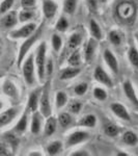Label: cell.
<instances>
[{"label":"cell","mask_w":138,"mask_h":156,"mask_svg":"<svg viewBox=\"0 0 138 156\" xmlns=\"http://www.w3.org/2000/svg\"><path fill=\"white\" fill-rule=\"evenodd\" d=\"M138 3L136 0H119L114 7V17L122 25L131 26L136 21Z\"/></svg>","instance_id":"obj_1"},{"label":"cell","mask_w":138,"mask_h":156,"mask_svg":"<svg viewBox=\"0 0 138 156\" xmlns=\"http://www.w3.org/2000/svg\"><path fill=\"white\" fill-rule=\"evenodd\" d=\"M47 44L45 42H42L39 45L36 51L34 56V64H36V74L40 81H44L46 77V62H47Z\"/></svg>","instance_id":"obj_2"},{"label":"cell","mask_w":138,"mask_h":156,"mask_svg":"<svg viewBox=\"0 0 138 156\" xmlns=\"http://www.w3.org/2000/svg\"><path fill=\"white\" fill-rule=\"evenodd\" d=\"M42 32H43V24L41 25V26L37 27L36 30L31 34V36L25 39L23 44H22L21 47H20L19 53H18V62H17L18 67H21L22 62H23V60L25 59V57L27 56L30 48H31V47L33 46L37 41H39L40 37H41Z\"/></svg>","instance_id":"obj_3"},{"label":"cell","mask_w":138,"mask_h":156,"mask_svg":"<svg viewBox=\"0 0 138 156\" xmlns=\"http://www.w3.org/2000/svg\"><path fill=\"white\" fill-rule=\"evenodd\" d=\"M22 72H23L24 81L27 85H33L36 82V64H34V55L29 54L25 57L21 65Z\"/></svg>","instance_id":"obj_4"},{"label":"cell","mask_w":138,"mask_h":156,"mask_svg":"<svg viewBox=\"0 0 138 156\" xmlns=\"http://www.w3.org/2000/svg\"><path fill=\"white\" fill-rule=\"evenodd\" d=\"M40 112L44 118H48L52 114L51 102H50V82L42 87L41 97H40Z\"/></svg>","instance_id":"obj_5"},{"label":"cell","mask_w":138,"mask_h":156,"mask_svg":"<svg viewBox=\"0 0 138 156\" xmlns=\"http://www.w3.org/2000/svg\"><path fill=\"white\" fill-rule=\"evenodd\" d=\"M36 24L32 23V22H29V23L24 24L22 27H20L18 29H15L12 31L9 32V37L12 39L15 40H19V39H26L31 36L34 31L36 30Z\"/></svg>","instance_id":"obj_6"},{"label":"cell","mask_w":138,"mask_h":156,"mask_svg":"<svg viewBox=\"0 0 138 156\" xmlns=\"http://www.w3.org/2000/svg\"><path fill=\"white\" fill-rule=\"evenodd\" d=\"M89 136H90L89 132L83 131V130H77V131L70 133V134L67 135V140H66L67 147L70 148V147H74V146L81 144V143L88 140Z\"/></svg>","instance_id":"obj_7"},{"label":"cell","mask_w":138,"mask_h":156,"mask_svg":"<svg viewBox=\"0 0 138 156\" xmlns=\"http://www.w3.org/2000/svg\"><path fill=\"white\" fill-rule=\"evenodd\" d=\"M94 78L96 81H98L99 83H101L103 85L107 87H113V81H112L111 77L108 75V73L105 71L101 66L96 67L94 71Z\"/></svg>","instance_id":"obj_8"},{"label":"cell","mask_w":138,"mask_h":156,"mask_svg":"<svg viewBox=\"0 0 138 156\" xmlns=\"http://www.w3.org/2000/svg\"><path fill=\"white\" fill-rule=\"evenodd\" d=\"M109 107L112 114H114L119 119H120L122 121H126V122L131 121V115H130L126 106L122 105V103H119V102L111 103Z\"/></svg>","instance_id":"obj_9"},{"label":"cell","mask_w":138,"mask_h":156,"mask_svg":"<svg viewBox=\"0 0 138 156\" xmlns=\"http://www.w3.org/2000/svg\"><path fill=\"white\" fill-rule=\"evenodd\" d=\"M103 58L104 62H106L107 67L110 69V71L114 74H117L119 71V62H117L116 56L112 53V51L110 49H105L103 52Z\"/></svg>","instance_id":"obj_10"},{"label":"cell","mask_w":138,"mask_h":156,"mask_svg":"<svg viewBox=\"0 0 138 156\" xmlns=\"http://www.w3.org/2000/svg\"><path fill=\"white\" fill-rule=\"evenodd\" d=\"M43 14L47 20L53 19L58 11V4L54 0H43Z\"/></svg>","instance_id":"obj_11"},{"label":"cell","mask_w":138,"mask_h":156,"mask_svg":"<svg viewBox=\"0 0 138 156\" xmlns=\"http://www.w3.org/2000/svg\"><path fill=\"white\" fill-rule=\"evenodd\" d=\"M122 90H124V94L127 97V99L132 103L133 106L138 109V97L136 92H135L134 87H133L132 82L130 80H126L122 83Z\"/></svg>","instance_id":"obj_12"},{"label":"cell","mask_w":138,"mask_h":156,"mask_svg":"<svg viewBox=\"0 0 138 156\" xmlns=\"http://www.w3.org/2000/svg\"><path fill=\"white\" fill-rule=\"evenodd\" d=\"M17 115H18V109L15 107L9 108V109L0 112V128L11 124L12 121L16 119Z\"/></svg>","instance_id":"obj_13"},{"label":"cell","mask_w":138,"mask_h":156,"mask_svg":"<svg viewBox=\"0 0 138 156\" xmlns=\"http://www.w3.org/2000/svg\"><path fill=\"white\" fill-rule=\"evenodd\" d=\"M42 89H36L30 93L27 101V110L31 112H34L39 110V103H40V97H41Z\"/></svg>","instance_id":"obj_14"},{"label":"cell","mask_w":138,"mask_h":156,"mask_svg":"<svg viewBox=\"0 0 138 156\" xmlns=\"http://www.w3.org/2000/svg\"><path fill=\"white\" fill-rule=\"evenodd\" d=\"M2 90L6 95L7 97H9L11 99L17 100L19 98V90L17 85L15 84V82H12V80L6 79L2 84Z\"/></svg>","instance_id":"obj_15"},{"label":"cell","mask_w":138,"mask_h":156,"mask_svg":"<svg viewBox=\"0 0 138 156\" xmlns=\"http://www.w3.org/2000/svg\"><path fill=\"white\" fill-rule=\"evenodd\" d=\"M98 48V41L94 37H90L87 41L86 46L84 49V58L87 62H90L95 57L96 54V50Z\"/></svg>","instance_id":"obj_16"},{"label":"cell","mask_w":138,"mask_h":156,"mask_svg":"<svg viewBox=\"0 0 138 156\" xmlns=\"http://www.w3.org/2000/svg\"><path fill=\"white\" fill-rule=\"evenodd\" d=\"M43 115L41 112H39V110L32 112L31 117V124H30V131L32 134H39L42 130L43 126V121H42Z\"/></svg>","instance_id":"obj_17"},{"label":"cell","mask_w":138,"mask_h":156,"mask_svg":"<svg viewBox=\"0 0 138 156\" xmlns=\"http://www.w3.org/2000/svg\"><path fill=\"white\" fill-rule=\"evenodd\" d=\"M81 73V69L79 67H67L64 68L59 74L60 80H71L74 79L75 77H77Z\"/></svg>","instance_id":"obj_18"},{"label":"cell","mask_w":138,"mask_h":156,"mask_svg":"<svg viewBox=\"0 0 138 156\" xmlns=\"http://www.w3.org/2000/svg\"><path fill=\"white\" fill-rule=\"evenodd\" d=\"M57 119L52 115H49L47 118V121L44 125V134L45 136H52L55 132H56V129H57Z\"/></svg>","instance_id":"obj_19"},{"label":"cell","mask_w":138,"mask_h":156,"mask_svg":"<svg viewBox=\"0 0 138 156\" xmlns=\"http://www.w3.org/2000/svg\"><path fill=\"white\" fill-rule=\"evenodd\" d=\"M18 14L16 12H7L5 16L2 18V25L5 28H12L18 23Z\"/></svg>","instance_id":"obj_20"},{"label":"cell","mask_w":138,"mask_h":156,"mask_svg":"<svg viewBox=\"0 0 138 156\" xmlns=\"http://www.w3.org/2000/svg\"><path fill=\"white\" fill-rule=\"evenodd\" d=\"M27 127H28V115H27L26 109V112H24L23 115L17 122L16 126L14 128V131L16 133H19V134H22V133H24L27 130Z\"/></svg>","instance_id":"obj_21"},{"label":"cell","mask_w":138,"mask_h":156,"mask_svg":"<svg viewBox=\"0 0 138 156\" xmlns=\"http://www.w3.org/2000/svg\"><path fill=\"white\" fill-rule=\"evenodd\" d=\"M82 43V36L79 32H73L67 40V47L70 50L78 49Z\"/></svg>","instance_id":"obj_22"},{"label":"cell","mask_w":138,"mask_h":156,"mask_svg":"<svg viewBox=\"0 0 138 156\" xmlns=\"http://www.w3.org/2000/svg\"><path fill=\"white\" fill-rule=\"evenodd\" d=\"M97 124V117L95 115H86L82 119L79 120L78 125L85 128H94Z\"/></svg>","instance_id":"obj_23"},{"label":"cell","mask_w":138,"mask_h":156,"mask_svg":"<svg viewBox=\"0 0 138 156\" xmlns=\"http://www.w3.org/2000/svg\"><path fill=\"white\" fill-rule=\"evenodd\" d=\"M122 142L128 146L134 147V146L138 144V136L134 131L128 130V131L124 132V134H122Z\"/></svg>","instance_id":"obj_24"},{"label":"cell","mask_w":138,"mask_h":156,"mask_svg":"<svg viewBox=\"0 0 138 156\" xmlns=\"http://www.w3.org/2000/svg\"><path fill=\"white\" fill-rule=\"evenodd\" d=\"M89 31H90V34H91V37L96 39L97 41H101L103 39V34H102L101 27H100V25L98 24L95 20H90Z\"/></svg>","instance_id":"obj_25"},{"label":"cell","mask_w":138,"mask_h":156,"mask_svg":"<svg viewBox=\"0 0 138 156\" xmlns=\"http://www.w3.org/2000/svg\"><path fill=\"white\" fill-rule=\"evenodd\" d=\"M62 143L60 140H54V142L50 143V144L47 146V154L50 155V156H54V155H57L61 152L62 150Z\"/></svg>","instance_id":"obj_26"},{"label":"cell","mask_w":138,"mask_h":156,"mask_svg":"<svg viewBox=\"0 0 138 156\" xmlns=\"http://www.w3.org/2000/svg\"><path fill=\"white\" fill-rule=\"evenodd\" d=\"M67 100H69V98H67V93L64 90H58L56 93V96H55V106L57 109H61L67 105Z\"/></svg>","instance_id":"obj_27"},{"label":"cell","mask_w":138,"mask_h":156,"mask_svg":"<svg viewBox=\"0 0 138 156\" xmlns=\"http://www.w3.org/2000/svg\"><path fill=\"white\" fill-rule=\"evenodd\" d=\"M67 64L72 67H79L81 65V53L79 49H75L67 58Z\"/></svg>","instance_id":"obj_28"},{"label":"cell","mask_w":138,"mask_h":156,"mask_svg":"<svg viewBox=\"0 0 138 156\" xmlns=\"http://www.w3.org/2000/svg\"><path fill=\"white\" fill-rule=\"evenodd\" d=\"M104 132H105V134L109 137H116L117 135L119 134L120 129L117 125L113 124V123H108V124L105 125Z\"/></svg>","instance_id":"obj_29"},{"label":"cell","mask_w":138,"mask_h":156,"mask_svg":"<svg viewBox=\"0 0 138 156\" xmlns=\"http://www.w3.org/2000/svg\"><path fill=\"white\" fill-rule=\"evenodd\" d=\"M34 17V12L32 9H23V11H21L18 14V19L21 23H26V22L32 20Z\"/></svg>","instance_id":"obj_30"},{"label":"cell","mask_w":138,"mask_h":156,"mask_svg":"<svg viewBox=\"0 0 138 156\" xmlns=\"http://www.w3.org/2000/svg\"><path fill=\"white\" fill-rule=\"evenodd\" d=\"M57 122L61 127H69L72 124V115H70V112H60L57 118Z\"/></svg>","instance_id":"obj_31"},{"label":"cell","mask_w":138,"mask_h":156,"mask_svg":"<svg viewBox=\"0 0 138 156\" xmlns=\"http://www.w3.org/2000/svg\"><path fill=\"white\" fill-rule=\"evenodd\" d=\"M128 59L133 67L138 69V49L136 47L132 46L128 50Z\"/></svg>","instance_id":"obj_32"},{"label":"cell","mask_w":138,"mask_h":156,"mask_svg":"<svg viewBox=\"0 0 138 156\" xmlns=\"http://www.w3.org/2000/svg\"><path fill=\"white\" fill-rule=\"evenodd\" d=\"M78 0H64V11L66 14L73 15L76 12Z\"/></svg>","instance_id":"obj_33"},{"label":"cell","mask_w":138,"mask_h":156,"mask_svg":"<svg viewBox=\"0 0 138 156\" xmlns=\"http://www.w3.org/2000/svg\"><path fill=\"white\" fill-rule=\"evenodd\" d=\"M92 94H94L95 99L98 100V101H105L108 98V94H107L106 90L100 87H95L94 90H92Z\"/></svg>","instance_id":"obj_34"},{"label":"cell","mask_w":138,"mask_h":156,"mask_svg":"<svg viewBox=\"0 0 138 156\" xmlns=\"http://www.w3.org/2000/svg\"><path fill=\"white\" fill-rule=\"evenodd\" d=\"M51 45H52V48H53L54 51L56 52V53H58L62 48V39L60 37V36H58L57 34H52Z\"/></svg>","instance_id":"obj_35"},{"label":"cell","mask_w":138,"mask_h":156,"mask_svg":"<svg viewBox=\"0 0 138 156\" xmlns=\"http://www.w3.org/2000/svg\"><path fill=\"white\" fill-rule=\"evenodd\" d=\"M108 39L110 43L114 46H119L122 44V37L117 30H111L108 34Z\"/></svg>","instance_id":"obj_36"},{"label":"cell","mask_w":138,"mask_h":156,"mask_svg":"<svg viewBox=\"0 0 138 156\" xmlns=\"http://www.w3.org/2000/svg\"><path fill=\"white\" fill-rule=\"evenodd\" d=\"M4 140H5L6 144L11 148H12L14 150L16 149L17 146H18V143H19L18 137L15 134H12V133H6V134H4Z\"/></svg>","instance_id":"obj_37"},{"label":"cell","mask_w":138,"mask_h":156,"mask_svg":"<svg viewBox=\"0 0 138 156\" xmlns=\"http://www.w3.org/2000/svg\"><path fill=\"white\" fill-rule=\"evenodd\" d=\"M55 28L60 32L67 31V29L69 28V21H67V19L66 17H64V16L60 17L58 19V21H57L56 25H55Z\"/></svg>","instance_id":"obj_38"},{"label":"cell","mask_w":138,"mask_h":156,"mask_svg":"<svg viewBox=\"0 0 138 156\" xmlns=\"http://www.w3.org/2000/svg\"><path fill=\"white\" fill-rule=\"evenodd\" d=\"M15 3V0H3L0 3V15H5L7 12L11 11Z\"/></svg>","instance_id":"obj_39"},{"label":"cell","mask_w":138,"mask_h":156,"mask_svg":"<svg viewBox=\"0 0 138 156\" xmlns=\"http://www.w3.org/2000/svg\"><path fill=\"white\" fill-rule=\"evenodd\" d=\"M87 90H88V84L86 82H80V83L75 85L74 93L77 96H83V95L86 94Z\"/></svg>","instance_id":"obj_40"},{"label":"cell","mask_w":138,"mask_h":156,"mask_svg":"<svg viewBox=\"0 0 138 156\" xmlns=\"http://www.w3.org/2000/svg\"><path fill=\"white\" fill-rule=\"evenodd\" d=\"M82 107H83V104L80 101H74L70 104L69 106V112L73 115H78L80 114V112L82 110Z\"/></svg>","instance_id":"obj_41"},{"label":"cell","mask_w":138,"mask_h":156,"mask_svg":"<svg viewBox=\"0 0 138 156\" xmlns=\"http://www.w3.org/2000/svg\"><path fill=\"white\" fill-rule=\"evenodd\" d=\"M12 155V150L6 143H0V156Z\"/></svg>","instance_id":"obj_42"},{"label":"cell","mask_w":138,"mask_h":156,"mask_svg":"<svg viewBox=\"0 0 138 156\" xmlns=\"http://www.w3.org/2000/svg\"><path fill=\"white\" fill-rule=\"evenodd\" d=\"M36 5V0H21V6L23 9H33Z\"/></svg>","instance_id":"obj_43"},{"label":"cell","mask_w":138,"mask_h":156,"mask_svg":"<svg viewBox=\"0 0 138 156\" xmlns=\"http://www.w3.org/2000/svg\"><path fill=\"white\" fill-rule=\"evenodd\" d=\"M87 4V7L89 9L90 12H96L98 9V1L99 0H85Z\"/></svg>","instance_id":"obj_44"},{"label":"cell","mask_w":138,"mask_h":156,"mask_svg":"<svg viewBox=\"0 0 138 156\" xmlns=\"http://www.w3.org/2000/svg\"><path fill=\"white\" fill-rule=\"evenodd\" d=\"M52 72H53V60L49 58L46 62V75L49 76L52 74Z\"/></svg>","instance_id":"obj_45"},{"label":"cell","mask_w":138,"mask_h":156,"mask_svg":"<svg viewBox=\"0 0 138 156\" xmlns=\"http://www.w3.org/2000/svg\"><path fill=\"white\" fill-rule=\"evenodd\" d=\"M71 155H73V156H87L89 154H88V152L85 150H78V151H75L74 153H72Z\"/></svg>","instance_id":"obj_46"},{"label":"cell","mask_w":138,"mask_h":156,"mask_svg":"<svg viewBox=\"0 0 138 156\" xmlns=\"http://www.w3.org/2000/svg\"><path fill=\"white\" fill-rule=\"evenodd\" d=\"M3 106H4V104H3V102L0 100V112H1V110H2V108H3Z\"/></svg>","instance_id":"obj_47"},{"label":"cell","mask_w":138,"mask_h":156,"mask_svg":"<svg viewBox=\"0 0 138 156\" xmlns=\"http://www.w3.org/2000/svg\"><path fill=\"white\" fill-rule=\"evenodd\" d=\"M29 155H31V156H32V155H36V156H37V155H41V153L37 152V151H36V153H29Z\"/></svg>","instance_id":"obj_48"},{"label":"cell","mask_w":138,"mask_h":156,"mask_svg":"<svg viewBox=\"0 0 138 156\" xmlns=\"http://www.w3.org/2000/svg\"><path fill=\"white\" fill-rule=\"evenodd\" d=\"M135 40H136V42H137V44H138V31L135 34Z\"/></svg>","instance_id":"obj_49"},{"label":"cell","mask_w":138,"mask_h":156,"mask_svg":"<svg viewBox=\"0 0 138 156\" xmlns=\"http://www.w3.org/2000/svg\"><path fill=\"white\" fill-rule=\"evenodd\" d=\"M99 1L101 2V3H105V2H107L108 0H99Z\"/></svg>","instance_id":"obj_50"},{"label":"cell","mask_w":138,"mask_h":156,"mask_svg":"<svg viewBox=\"0 0 138 156\" xmlns=\"http://www.w3.org/2000/svg\"><path fill=\"white\" fill-rule=\"evenodd\" d=\"M117 155H127V154H125V153H119Z\"/></svg>","instance_id":"obj_51"}]
</instances>
